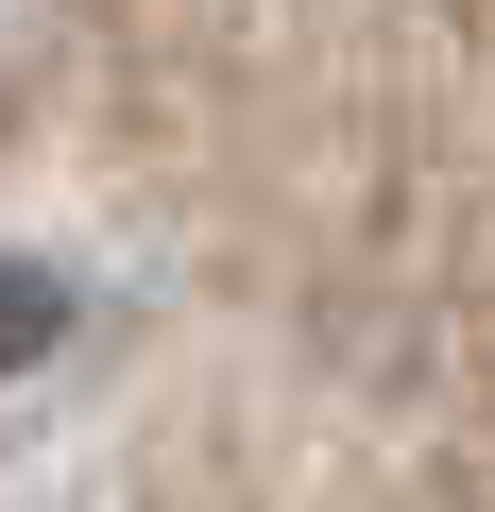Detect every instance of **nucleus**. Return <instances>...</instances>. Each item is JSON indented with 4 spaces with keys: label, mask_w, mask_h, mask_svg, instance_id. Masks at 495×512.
<instances>
[{
    "label": "nucleus",
    "mask_w": 495,
    "mask_h": 512,
    "mask_svg": "<svg viewBox=\"0 0 495 512\" xmlns=\"http://www.w3.org/2000/svg\"><path fill=\"white\" fill-rule=\"evenodd\" d=\"M52 325H69V291H52V274H0V376L52 359Z\"/></svg>",
    "instance_id": "nucleus-1"
}]
</instances>
